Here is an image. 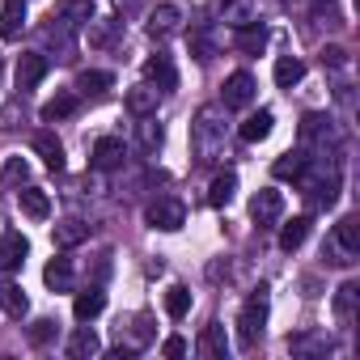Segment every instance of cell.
<instances>
[{
    "mask_svg": "<svg viewBox=\"0 0 360 360\" xmlns=\"http://www.w3.org/2000/svg\"><path fill=\"white\" fill-rule=\"evenodd\" d=\"M314 136H330V115H305L301 140H314Z\"/></svg>",
    "mask_w": 360,
    "mask_h": 360,
    "instance_id": "836d02e7",
    "label": "cell"
},
{
    "mask_svg": "<svg viewBox=\"0 0 360 360\" xmlns=\"http://www.w3.org/2000/svg\"><path fill=\"white\" fill-rule=\"evenodd\" d=\"M77 89L98 98V94H106V89H110V72H102V68H89V72H81V77H77Z\"/></svg>",
    "mask_w": 360,
    "mask_h": 360,
    "instance_id": "4dcf8cb0",
    "label": "cell"
},
{
    "mask_svg": "<svg viewBox=\"0 0 360 360\" xmlns=\"http://www.w3.org/2000/svg\"><path fill=\"white\" fill-rule=\"evenodd\" d=\"M51 339H56V322H51V318H39V322L30 326V343L43 347V343H51Z\"/></svg>",
    "mask_w": 360,
    "mask_h": 360,
    "instance_id": "8d00e7d4",
    "label": "cell"
},
{
    "mask_svg": "<svg viewBox=\"0 0 360 360\" xmlns=\"http://www.w3.org/2000/svg\"><path fill=\"white\" fill-rule=\"evenodd\" d=\"M335 242H339L343 255H356V250H360V221H356V217H343V221L335 225Z\"/></svg>",
    "mask_w": 360,
    "mask_h": 360,
    "instance_id": "d4e9b609",
    "label": "cell"
},
{
    "mask_svg": "<svg viewBox=\"0 0 360 360\" xmlns=\"http://www.w3.org/2000/svg\"><path fill=\"white\" fill-rule=\"evenodd\" d=\"M195 153H200V161H212L221 148H225V123H217V110L208 106V110H200L195 115Z\"/></svg>",
    "mask_w": 360,
    "mask_h": 360,
    "instance_id": "7a4b0ae2",
    "label": "cell"
},
{
    "mask_svg": "<svg viewBox=\"0 0 360 360\" xmlns=\"http://www.w3.org/2000/svg\"><path fill=\"white\" fill-rule=\"evenodd\" d=\"M136 131H140V144H144V148H157V144H161V123H157V119L140 115V127H136Z\"/></svg>",
    "mask_w": 360,
    "mask_h": 360,
    "instance_id": "d590c367",
    "label": "cell"
},
{
    "mask_svg": "<svg viewBox=\"0 0 360 360\" xmlns=\"http://www.w3.org/2000/svg\"><path fill=\"white\" fill-rule=\"evenodd\" d=\"M34 153L47 161V169H56V174L64 169V144H60L51 131H39V136H34Z\"/></svg>",
    "mask_w": 360,
    "mask_h": 360,
    "instance_id": "e0dca14e",
    "label": "cell"
},
{
    "mask_svg": "<svg viewBox=\"0 0 360 360\" xmlns=\"http://www.w3.org/2000/svg\"><path fill=\"white\" fill-rule=\"evenodd\" d=\"M43 280H47V288L68 292V288H72V263H68V259H51L47 271H43Z\"/></svg>",
    "mask_w": 360,
    "mask_h": 360,
    "instance_id": "484cf974",
    "label": "cell"
},
{
    "mask_svg": "<svg viewBox=\"0 0 360 360\" xmlns=\"http://www.w3.org/2000/svg\"><path fill=\"white\" fill-rule=\"evenodd\" d=\"M89 238V225H81V221H60L56 225V246H77V242H85Z\"/></svg>",
    "mask_w": 360,
    "mask_h": 360,
    "instance_id": "f1b7e54d",
    "label": "cell"
},
{
    "mask_svg": "<svg viewBox=\"0 0 360 360\" xmlns=\"http://www.w3.org/2000/svg\"><path fill=\"white\" fill-rule=\"evenodd\" d=\"M250 217H255L259 225H276V221L284 217V195H280V191H271V187H267V191H259V195L250 200Z\"/></svg>",
    "mask_w": 360,
    "mask_h": 360,
    "instance_id": "52a82bcc",
    "label": "cell"
},
{
    "mask_svg": "<svg viewBox=\"0 0 360 360\" xmlns=\"http://www.w3.org/2000/svg\"><path fill=\"white\" fill-rule=\"evenodd\" d=\"M267 284H259L250 297H246V305H242V314H238V347L242 352H250L259 339H263V326H267Z\"/></svg>",
    "mask_w": 360,
    "mask_h": 360,
    "instance_id": "6da1fadb",
    "label": "cell"
},
{
    "mask_svg": "<svg viewBox=\"0 0 360 360\" xmlns=\"http://www.w3.org/2000/svg\"><path fill=\"white\" fill-rule=\"evenodd\" d=\"M309 217H292L284 229H280V250H301L305 246V238H309Z\"/></svg>",
    "mask_w": 360,
    "mask_h": 360,
    "instance_id": "44dd1931",
    "label": "cell"
},
{
    "mask_svg": "<svg viewBox=\"0 0 360 360\" xmlns=\"http://www.w3.org/2000/svg\"><path fill=\"white\" fill-rule=\"evenodd\" d=\"M305 169H309V157H305L301 148L280 153V157H276V165H271V174H276V178H292V183H301Z\"/></svg>",
    "mask_w": 360,
    "mask_h": 360,
    "instance_id": "8fae6325",
    "label": "cell"
},
{
    "mask_svg": "<svg viewBox=\"0 0 360 360\" xmlns=\"http://www.w3.org/2000/svg\"><path fill=\"white\" fill-rule=\"evenodd\" d=\"M356 297H360L356 280L339 284V292H335V318H339V322H352V314H356Z\"/></svg>",
    "mask_w": 360,
    "mask_h": 360,
    "instance_id": "83f0119b",
    "label": "cell"
},
{
    "mask_svg": "<svg viewBox=\"0 0 360 360\" xmlns=\"http://www.w3.org/2000/svg\"><path fill=\"white\" fill-rule=\"evenodd\" d=\"M144 77H148V85H157L161 94H169V89L178 85V72H174V60H169V56H161V51H157V56H153V60L144 64Z\"/></svg>",
    "mask_w": 360,
    "mask_h": 360,
    "instance_id": "9c48e42d",
    "label": "cell"
},
{
    "mask_svg": "<svg viewBox=\"0 0 360 360\" xmlns=\"http://www.w3.org/2000/svg\"><path fill=\"white\" fill-rule=\"evenodd\" d=\"M157 98H161V89L144 81V85L127 89V110H131L136 119H140V115H153V110H157Z\"/></svg>",
    "mask_w": 360,
    "mask_h": 360,
    "instance_id": "9a60e30c",
    "label": "cell"
},
{
    "mask_svg": "<svg viewBox=\"0 0 360 360\" xmlns=\"http://www.w3.org/2000/svg\"><path fill=\"white\" fill-rule=\"evenodd\" d=\"M102 352V343H98V335L89 330V326H81V330H72V339H68V356L72 360H85V356H98Z\"/></svg>",
    "mask_w": 360,
    "mask_h": 360,
    "instance_id": "603a6c76",
    "label": "cell"
},
{
    "mask_svg": "<svg viewBox=\"0 0 360 360\" xmlns=\"http://www.w3.org/2000/svg\"><path fill=\"white\" fill-rule=\"evenodd\" d=\"M217 5H229V0H217Z\"/></svg>",
    "mask_w": 360,
    "mask_h": 360,
    "instance_id": "b9f144b4",
    "label": "cell"
},
{
    "mask_svg": "<svg viewBox=\"0 0 360 360\" xmlns=\"http://www.w3.org/2000/svg\"><path fill=\"white\" fill-rule=\"evenodd\" d=\"M305 200H309L314 208H330V204L339 200V174L330 169V174H318L314 183H305Z\"/></svg>",
    "mask_w": 360,
    "mask_h": 360,
    "instance_id": "8992f818",
    "label": "cell"
},
{
    "mask_svg": "<svg viewBox=\"0 0 360 360\" xmlns=\"http://www.w3.org/2000/svg\"><path fill=\"white\" fill-rule=\"evenodd\" d=\"M26 250H30V242L22 233H5V242H0V271H18L26 263Z\"/></svg>",
    "mask_w": 360,
    "mask_h": 360,
    "instance_id": "7c38bea8",
    "label": "cell"
},
{
    "mask_svg": "<svg viewBox=\"0 0 360 360\" xmlns=\"http://www.w3.org/2000/svg\"><path fill=\"white\" fill-rule=\"evenodd\" d=\"M89 18H94V0H64V5H60L64 30H77V26H85Z\"/></svg>",
    "mask_w": 360,
    "mask_h": 360,
    "instance_id": "ac0fdd59",
    "label": "cell"
},
{
    "mask_svg": "<svg viewBox=\"0 0 360 360\" xmlns=\"http://www.w3.org/2000/svg\"><path fill=\"white\" fill-rule=\"evenodd\" d=\"M22 178H26V161H22V157H9L5 169H0V191L13 187V183H22Z\"/></svg>",
    "mask_w": 360,
    "mask_h": 360,
    "instance_id": "e575fe53",
    "label": "cell"
},
{
    "mask_svg": "<svg viewBox=\"0 0 360 360\" xmlns=\"http://www.w3.org/2000/svg\"><path fill=\"white\" fill-rule=\"evenodd\" d=\"M238 47L242 51H250V56H259L263 47H267V26L255 18V22H246V26H238Z\"/></svg>",
    "mask_w": 360,
    "mask_h": 360,
    "instance_id": "d6986e66",
    "label": "cell"
},
{
    "mask_svg": "<svg viewBox=\"0 0 360 360\" xmlns=\"http://www.w3.org/2000/svg\"><path fill=\"white\" fill-rule=\"evenodd\" d=\"M178 26H183V9L178 5H157L148 13V39H169L178 34Z\"/></svg>",
    "mask_w": 360,
    "mask_h": 360,
    "instance_id": "5b68a950",
    "label": "cell"
},
{
    "mask_svg": "<svg viewBox=\"0 0 360 360\" xmlns=\"http://www.w3.org/2000/svg\"><path fill=\"white\" fill-rule=\"evenodd\" d=\"M221 102H225V110L250 106V102H255V77H250V72H233V77L225 81V89H221Z\"/></svg>",
    "mask_w": 360,
    "mask_h": 360,
    "instance_id": "277c9868",
    "label": "cell"
},
{
    "mask_svg": "<svg viewBox=\"0 0 360 360\" xmlns=\"http://www.w3.org/2000/svg\"><path fill=\"white\" fill-rule=\"evenodd\" d=\"M144 221H148L153 229H161V233H174V229H183V221H187V208L178 204V200H157V204H148Z\"/></svg>",
    "mask_w": 360,
    "mask_h": 360,
    "instance_id": "3957f363",
    "label": "cell"
},
{
    "mask_svg": "<svg viewBox=\"0 0 360 360\" xmlns=\"http://www.w3.org/2000/svg\"><path fill=\"white\" fill-rule=\"evenodd\" d=\"M195 60H212V34H195Z\"/></svg>",
    "mask_w": 360,
    "mask_h": 360,
    "instance_id": "60d3db41",
    "label": "cell"
},
{
    "mask_svg": "<svg viewBox=\"0 0 360 360\" xmlns=\"http://www.w3.org/2000/svg\"><path fill=\"white\" fill-rule=\"evenodd\" d=\"M18 200H22V212H26V217H34V221H47V217H51V200H47L43 187H22Z\"/></svg>",
    "mask_w": 360,
    "mask_h": 360,
    "instance_id": "2e32d148",
    "label": "cell"
},
{
    "mask_svg": "<svg viewBox=\"0 0 360 360\" xmlns=\"http://www.w3.org/2000/svg\"><path fill=\"white\" fill-rule=\"evenodd\" d=\"M26 30V5L22 0H5V9H0V39H18Z\"/></svg>",
    "mask_w": 360,
    "mask_h": 360,
    "instance_id": "5bb4252c",
    "label": "cell"
},
{
    "mask_svg": "<svg viewBox=\"0 0 360 360\" xmlns=\"http://www.w3.org/2000/svg\"><path fill=\"white\" fill-rule=\"evenodd\" d=\"M161 352H165L169 360H178V356H187V339H183V335H169V339L161 343Z\"/></svg>",
    "mask_w": 360,
    "mask_h": 360,
    "instance_id": "74e56055",
    "label": "cell"
},
{
    "mask_svg": "<svg viewBox=\"0 0 360 360\" xmlns=\"http://www.w3.org/2000/svg\"><path fill=\"white\" fill-rule=\"evenodd\" d=\"M187 309H191V292H187L183 284H174V288L165 292V314L178 322V318H187Z\"/></svg>",
    "mask_w": 360,
    "mask_h": 360,
    "instance_id": "f546056e",
    "label": "cell"
},
{
    "mask_svg": "<svg viewBox=\"0 0 360 360\" xmlns=\"http://www.w3.org/2000/svg\"><path fill=\"white\" fill-rule=\"evenodd\" d=\"M233 191H238V174H217L212 187H208V204L212 208H225L233 200Z\"/></svg>",
    "mask_w": 360,
    "mask_h": 360,
    "instance_id": "cb8c5ba5",
    "label": "cell"
},
{
    "mask_svg": "<svg viewBox=\"0 0 360 360\" xmlns=\"http://www.w3.org/2000/svg\"><path fill=\"white\" fill-rule=\"evenodd\" d=\"M0 309H5V318H26L30 301H26V292L18 284H9V288H0Z\"/></svg>",
    "mask_w": 360,
    "mask_h": 360,
    "instance_id": "4316f807",
    "label": "cell"
},
{
    "mask_svg": "<svg viewBox=\"0 0 360 360\" xmlns=\"http://www.w3.org/2000/svg\"><path fill=\"white\" fill-rule=\"evenodd\" d=\"M115 26H119V22L110 18L106 26H98V30H89V43H94V47H106V43H110V34H115Z\"/></svg>",
    "mask_w": 360,
    "mask_h": 360,
    "instance_id": "f35d334b",
    "label": "cell"
},
{
    "mask_svg": "<svg viewBox=\"0 0 360 360\" xmlns=\"http://www.w3.org/2000/svg\"><path fill=\"white\" fill-rule=\"evenodd\" d=\"M22 5H26V0H22Z\"/></svg>",
    "mask_w": 360,
    "mask_h": 360,
    "instance_id": "7bdbcfd3",
    "label": "cell"
},
{
    "mask_svg": "<svg viewBox=\"0 0 360 360\" xmlns=\"http://www.w3.org/2000/svg\"><path fill=\"white\" fill-rule=\"evenodd\" d=\"M301 77H305V60H297V56H280L276 60V85L280 89H292Z\"/></svg>",
    "mask_w": 360,
    "mask_h": 360,
    "instance_id": "7402d4cb",
    "label": "cell"
},
{
    "mask_svg": "<svg viewBox=\"0 0 360 360\" xmlns=\"http://www.w3.org/2000/svg\"><path fill=\"white\" fill-rule=\"evenodd\" d=\"M200 347H204L208 356H225V352H229V343H225V326L212 322V326L204 330V343H200Z\"/></svg>",
    "mask_w": 360,
    "mask_h": 360,
    "instance_id": "d6a6232c",
    "label": "cell"
},
{
    "mask_svg": "<svg viewBox=\"0 0 360 360\" xmlns=\"http://www.w3.org/2000/svg\"><path fill=\"white\" fill-rule=\"evenodd\" d=\"M102 309H106V292H102V288H85V292H77V301H72L77 322H94Z\"/></svg>",
    "mask_w": 360,
    "mask_h": 360,
    "instance_id": "4fadbf2b",
    "label": "cell"
},
{
    "mask_svg": "<svg viewBox=\"0 0 360 360\" xmlns=\"http://www.w3.org/2000/svg\"><path fill=\"white\" fill-rule=\"evenodd\" d=\"M271 123H276V115H271V110H255V115L242 123V140H246V144L267 140V136H271Z\"/></svg>",
    "mask_w": 360,
    "mask_h": 360,
    "instance_id": "ffe728a7",
    "label": "cell"
},
{
    "mask_svg": "<svg viewBox=\"0 0 360 360\" xmlns=\"http://www.w3.org/2000/svg\"><path fill=\"white\" fill-rule=\"evenodd\" d=\"M123 157H127V144L119 140V136H102L98 144H94V169H115V165H123Z\"/></svg>",
    "mask_w": 360,
    "mask_h": 360,
    "instance_id": "ba28073f",
    "label": "cell"
},
{
    "mask_svg": "<svg viewBox=\"0 0 360 360\" xmlns=\"http://www.w3.org/2000/svg\"><path fill=\"white\" fill-rule=\"evenodd\" d=\"M77 110V94H60V98H51L47 106H43V123H56V119H68Z\"/></svg>",
    "mask_w": 360,
    "mask_h": 360,
    "instance_id": "1f68e13d",
    "label": "cell"
},
{
    "mask_svg": "<svg viewBox=\"0 0 360 360\" xmlns=\"http://www.w3.org/2000/svg\"><path fill=\"white\" fill-rule=\"evenodd\" d=\"M43 77H47V56L26 51V56L18 60V89H34Z\"/></svg>",
    "mask_w": 360,
    "mask_h": 360,
    "instance_id": "30bf717a",
    "label": "cell"
},
{
    "mask_svg": "<svg viewBox=\"0 0 360 360\" xmlns=\"http://www.w3.org/2000/svg\"><path fill=\"white\" fill-rule=\"evenodd\" d=\"M322 64L343 68V64H347V51H343V47H326V51H322Z\"/></svg>",
    "mask_w": 360,
    "mask_h": 360,
    "instance_id": "ab89813d",
    "label": "cell"
}]
</instances>
